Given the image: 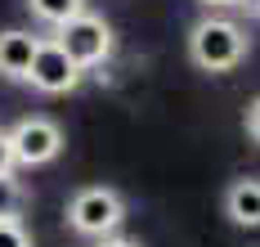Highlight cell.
<instances>
[{
  "mask_svg": "<svg viewBox=\"0 0 260 247\" xmlns=\"http://www.w3.org/2000/svg\"><path fill=\"white\" fill-rule=\"evenodd\" d=\"M81 72H85V68H81L58 41H41V50H36L31 68H27V81L36 85L41 95H68V90L81 85Z\"/></svg>",
  "mask_w": 260,
  "mask_h": 247,
  "instance_id": "4",
  "label": "cell"
},
{
  "mask_svg": "<svg viewBox=\"0 0 260 247\" xmlns=\"http://www.w3.org/2000/svg\"><path fill=\"white\" fill-rule=\"evenodd\" d=\"M14 144H9V131H0V175H14Z\"/></svg>",
  "mask_w": 260,
  "mask_h": 247,
  "instance_id": "11",
  "label": "cell"
},
{
  "mask_svg": "<svg viewBox=\"0 0 260 247\" xmlns=\"http://www.w3.org/2000/svg\"><path fill=\"white\" fill-rule=\"evenodd\" d=\"M54 32H58L54 41L77 58L81 68H99V63L112 54V27H108L99 14H85V9H81L77 18H68L63 27H54Z\"/></svg>",
  "mask_w": 260,
  "mask_h": 247,
  "instance_id": "3",
  "label": "cell"
},
{
  "mask_svg": "<svg viewBox=\"0 0 260 247\" xmlns=\"http://www.w3.org/2000/svg\"><path fill=\"white\" fill-rule=\"evenodd\" d=\"M224 216L242 229H260V180H234L224 193Z\"/></svg>",
  "mask_w": 260,
  "mask_h": 247,
  "instance_id": "7",
  "label": "cell"
},
{
  "mask_svg": "<svg viewBox=\"0 0 260 247\" xmlns=\"http://www.w3.org/2000/svg\"><path fill=\"white\" fill-rule=\"evenodd\" d=\"M99 247H139L135 238H121V234H108V238H99Z\"/></svg>",
  "mask_w": 260,
  "mask_h": 247,
  "instance_id": "13",
  "label": "cell"
},
{
  "mask_svg": "<svg viewBox=\"0 0 260 247\" xmlns=\"http://www.w3.org/2000/svg\"><path fill=\"white\" fill-rule=\"evenodd\" d=\"M9 144H14V162L18 166H45L63 153V131L50 117H23L9 131Z\"/></svg>",
  "mask_w": 260,
  "mask_h": 247,
  "instance_id": "5",
  "label": "cell"
},
{
  "mask_svg": "<svg viewBox=\"0 0 260 247\" xmlns=\"http://www.w3.org/2000/svg\"><path fill=\"white\" fill-rule=\"evenodd\" d=\"M247 135L260 144V99H251V104H247Z\"/></svg>",
  "mask_w": 260,
  "mask_h": 247,
  "instance_id": "12",
  "label": "cell"
},
{
  "mask_svg": "<svg viewBox=\"0 0 260 247\" xmlns=\"http://www.w3.org/2000/svg\"><path fill=\"white\" fill-rule=\"evenodd\" d=\"M207 5H234V0H207Z\"/></svg>",
  "mask_w": 260,
  "mask_h": 247,
  "instance_id": "15",
  "label": "cell"
},
{
  "mask_svg": "<svg viewBox=\"0 0 260 247\" xmlns=\"http://www.w3.org/2000/svg\"><path fill=\"white\" fill-rule=\"evenodd\" d=\"M36 50H41V36H31L23 27L0 32V77L5 81H27V68H31Z\"/></svg>",
  "mask_w": 260,
  "mask_h": 247,
  "instance_id": "6",
  "label": "cell"
},
{
  "mask_svg": "<svg viewBox=\"0 0 260 247\" xmlns=\"http://www.w3.org/2000/svg\"><path fill=\"white\" fill-rule=\"evenodd\" d=\"M238 9H247V14H260V0H234Z\"/></svg>",
  "mask_w": 260,
  "mask_h": 247,
  "instance_id": "14",
  "label": "cell"
},
{
  "mask_svg": "<svg viewBox=\"0 0 260 247\" xmlns=\"http://www.w3.org/2000/svg\"><path fill=\"white\" fill-rule=\"evenodd\" d=\"M121 220H126V202H121L117 189H104V184L77 189L72 202H68V225H72V234L94 238V243L108 238V234H117Z\"/></svg>",
  "mask_w": 260,
  "mask_h": 247,
  "instance_id": "2",
  "label": "cell"
},
{
  "mask_svg": "<svg viewBox=\"0 0 260 247\" xmlns=\"http://www.w3.org/2000/svg\"><path fill=\"white\" fill-rule=\"evenodd\" d=\"M0 247H31V234L18 216H0Z\"/></svg>",
  "mask_w": 260,
  "mask_h": 247,
  "instance_id": "9",
  "label": "cell"
},
{
  "mask_svg": "<svg viewBox=\"0 0 260 247\" xmlns=\"http://www.w3.org/2000/svg\"><path fill=\"white\" fill-rule=\"evenodd\" d=\"M188 58L207 72H234L247 58V36L229 18H202L188 36Z\"/></svg>",
  "mask_w": 260,
  "mask_h": 247,
  "instance_id": "1",
  "label": "cell"
},
{
  "mask_svg": "<svg viewBox=\"0 0 260 247\" xmlns=\"http://www.w3.org/2000/svg\"><path fill=\"white\" fill-rule=\"evenodd\" d=\"M27 9L45 23V27H63L68 18H77L85 9V0H27Z\"/></svg>",
  "mask_w": 260,
  "mask_h": 247,
  "instance_id": "8",
  "label": "cell"
},
{
  "mask_svg": "<svg viewBox=\"0 0 260 247\" xmlns=\"http://www.w3.org/2000/svg\"><path fill=\"white\" fill-rule=\"evenodd\" d=\"M18 207H23L18 180H14V175H0V216H18Z\"/></svg>",
  "mask_w": 260,
  "mask_h": 247,
  "instance_id": "10",
  "label": "cell"
}]
</instances>
